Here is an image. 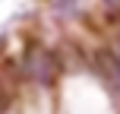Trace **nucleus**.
I'll use <instances>...</instances> for the list:
<instances>
[{
    "mask_svg": "<svg viewBox=\"0 0 120 114\" xmlns=\"http://www.w3.org/2000/svg\"><path fill=\"white\" fill-rule=\"evenodd\" d=\"M63 76V57L60 51L48 48L41 41H32L19 57V79L35 89H54Z\"/></svg>",
    "mask_w": 120,
    "mask_h": 114,
    "instance_id": "obj_1",
    "label": "nucleus"
},
{
    "mask_svg": "<svg viewBox=\"0 0 120 114\" xmlns=\"http://www.w3.org/2000/svg\"><path fill=\"white\" fill-rule=\"evenodd\" d=\"M48 6L57 10V13H73V10L79 6V0H48Z\"/></svg>",
    "mask_w": 120,
    "mask_h": 114,
    "instance_id": "obj_2",
    "label": "nucleus"
},
{
    "mask_svg": "<svg viewBox=\"0 0 120 114\" xmlns=\"http://www.w3.org/2000/svg\"><path fill=\"white\" fill-rule=\"evenodd\" d=\"M10 111V92L3 89V79H0V114H6Z\"/></svg>",
    "mask_w": 120,
    "mask_h": 114,
    "instance_id": "obj_3",
    "label": "nucleus"
},
{
    "mask_svg": "<svg viewBox=\"0 0 120 114\" xmlns=\"http://www.w3.org/2000/svg\"><path fill=\"white\" fill-rule=\"evenodd\" d=\"M111 51H114V57L120 60V32H117L114 38H111Z\"/></svg>",
    "mask_w": 120,
    "mask_h": 114,
    "instance_id": "obj_4",
    "label": "nucleus"
},
{
    "mask_svg": "<svg viewBox=\"0 0 120 114\" xmlns=\"http://www.w3.org/2000/svg\"><path fill=\"white\" fill-rule=\"evenodd\" d=\"M104 6H108V10H120V0H101Z\"/></svg>",
    "mask_w": 120,
    "mask_h": 114,
    "instance_id": "obj_5",
    "label": "nucleus"
}]
</instances>
